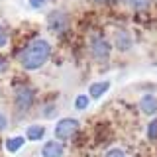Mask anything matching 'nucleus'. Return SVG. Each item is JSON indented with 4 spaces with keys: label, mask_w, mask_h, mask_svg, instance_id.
Returning a JSON list of instances; mask_svg holds the SVG:
<instances>
[{
    "label": "nucleus",
    "mask_w": 157,
    "mask_h": 157,
    "mask_svg": "<svg viewBox=\"0 0 157 157\" xmlns=\"http://www.w3.org/2000/svg\"><path fill=\"white\" fill-rule=\"evenodd\" d=\"M78 128H81V122H78L77 118H63V120H59L55 124V130H53L55 140L63 144V141H67L69 137H73L77 134Z\"/></svg>",
    "instance_id": "nucleus-2"
},
{
    "label": "nucleus",
    "mask_w": 157,
    "mask_h": 157,
    "mask_svg": "<svg viewBox=\"0 0 157 157\" xmlns=\"http://www.w3.org/2000/svg\"><path fill=\"white\" fill-rule=\"evenodd\" d=\"M140 108L145 116H155L157 114V96L155 94H144L140 100Z\"/></svg>",
    "instance_id": "nucleus-8"
},
{
    "label": "nucleus",
    "mask_w": 157,
    "mask_h": 157,
    "mask_svg": "<svg viewBox=\"0 0 157 157\" xmlns=\"http://www.w3.org/2000/svg\"><path fill=\"white\" fill-rule=\"evenodd\" d=\"M6 128H8V118H6V114H2V112H0V132L6 130Z\"/></svg>",
    "instance_id": "nucleus-17"
},
{
    "label": "nucleus",
    "mask_w": 157,
    "mask_h": 157,
    "mask_svg": "<svg viewBox=\"0 0 157 157\" xmlns=\"http://www.w3.org/2000/svg\"><path fill=\"white\" fill-rule=\"evenodd\" d=\"M114 45L118 51H130L132 47H134V39H132L130 32H124V29H120V32H116L114 36Z\"/></svg>",
    "instance_id": "nucleus-7"
},
{
    "label": "nucleus",
    "mask_w": 157,
    "mask_h": 157,
    "mask_svg": "<svg viewBox=\"0 0 157 157\" xmlns=\"http://www.w3.org/2000/svg\"><path fill=\"white\" fill-rule=\"evenodd\" d=\"M24 144H26V137H22V136L8 137L6 140V149L10 151V153H18V151L24 147Z\"/></svg>",
    "instance_id": "nucleus-11"
},
{
    "label": "nucleus",
    "mask_w": 157,
    "mask_h": 157,
    "mask_svg": "<svg viewBox=\"0 0 157 157\" xmlns=\"http://www.w3.org/2000/svg\"><path fill=\"white\" fill-rule=\"evenodd\" d=\"M88 104H90V98H88V94H78L75 98V108H77V110H86Z\"/></svg>",
    "instance_id": "nucleus-12"
},
{
    "label": "nucleus",
    "mask_w": 157,
    "mask_h": 157,
    "mask_svg": "<svg viewBox=\"0 0 157 157\" xmlns=\"http://www.w3.org/2000/svg\"><path fill=\"white\" fill-rule=\"evenodd\" d=\"M47 26H49L51 32H55V33L67 32L69 29V14L63 12V10H53V12H49Z\"/></svg>",
    "instance_id": "nucleus-5"
},
{
    "label": "nucleus",
    "mask_w": 157,
    "mask_h": 157,
    "mask_svg": "<svg viewBox=\"0 0 157 157\" xmlns=\"http://www.w3.org/2000/svg\"><path fill=\"white\" fill-rule=\"evenodd\" d=\"M6 43H8V32L4 26H0V49L6 47Z\"/></svg>",
    "instance_id": "nucleus-15"
},
{
    "label": "nucleus",
    "mask_w": 157,
    "mask_h": 157,
    "mask_svg": "<svg viewBox=\"0 0 157 157\" xmlns=\"http://www.w3.org/2000/svg\"><path fill=\"white\" fill-rule=\"evenodd\" d=\"M88 45H90V55L96 59V61H106L108 57H110V51H112V45L110 41L104 37V36H92L90 41H88Z\"/></svg>",
    "instance_id": "nucleus-3"
},
{
    "label": "nucleus",
    "mask_w": 157,
    "mask_h": 157,
    "mask_svg": "<svg viewBox=\"0 0 157 157\" xmlns=\"http://www.w3.org/2000/svg\"><path fill=\"white\" fill-rule=\"evenodd\" d=\"M110 88V81H98V82H92L90 86H88V98H94V100H98L104 92Z\"/></svg>",
    "instance_id": "nucleus-9"
},
{
    "label": "nucleus",
    "mask_w": 157,
    "mask_h": 157,
    "mask_svg": "<svg viewBox=\"0 0 157 157\" xmlns=\"http://www.w3.org/2000/svg\"><path fill=\"white\" fill-rule=\"evenodd\" d=\"M126 2L130 4L132 8H136V10H145V8H149L151 0H126Z\"/></svg>",
    "instance_id": "nucleus-14"
},
{
    "label": "nucleus",
    "mask_w": 157,
    "mask_h": 157,
    "mask_svg": "<svg viewBox=\"0 0 157 157\" xmlns=\"http://www.w3.org/2000/svg\"><path fill=\"white\" fill-rule=\"evenodd\" d=\"M49 55H51V43L47 39H33L26 47L20 51L18 61L26 71H37L47 63Z\"/></svg>",
    "instance_id": "nucleus-1"
},
{
    "label": "nucleus",
    "mask_w": 157,
    "mask_h": 157,
    "mask_svg": "<svg viewBox=\"0 0 157 157\" xmlns=\"http://www.w3.org/2000/svg\"><path fill=\"white\" fill-rule=\"evenodd\" d=\"M43 136H45V128L43 126L36 124L26 130V140H29V141H39V140H43Z\"/></svg>",
    "instance_id": "nucleus-10"
},
{
    "label": "nucleus",
    "mask_w": 157,
    "mask_h": 157,
    "mask_svg": "<svg viewBox=\"0 0 157 157\" xmlns=\"http://www.w3.org/2000/svg\"><path fill=\"white\" fill-rule=\"evenodd\" d=\"M8 71V61L4 57H0V75H2V73H6Z\"/></svg>",
    "instance_id": "nucleus-19"
},
{
    "label": "nucleus",
    "mask_w": 157,
    "mask_h": 157,
    "mask_svg": "<svg viewBox=\"0 0 157 157\" xmlns=\"http://www.w3.org/2000/svg\"><path fill=\"white\" fill-rule=\"evenodd\" d=\"M63 155H65V145L57 140L47 141L41 147V157H63Z\"/></svg>",
    "instance_id": "nucleus-6"
},
{
    "label": "nucleus",
    "mask_w": 157,
    "mask_h": 157,
    "mask_svg": "<svg viewBox=\"0 0 157 157\" xmlns=\"http://www.w3.org/2000/svg\"><path fill=\"white\" fill-rule=\"evenodd\" d=\"M33 104V90L29 86H18L14 90V106L20 112H28Z\"/></svg>",
    "instance_id": "nucleus-4"
},
{
    "label": "nucleus",
    "mask_w": 157,
    "mask_h": 157,
    "mask_svg": "<svg viewBox=\"0 0 157 157\" xmlns=\"http://www.w3.org/2000/svg\"><path fill=\"white\" fill-rule=\"evenodd\" d=\"M147 140L149 141H157V118L149 122V126H147Z\"/></svg>",
    "instance_id": "nucleus-13"
},
{
    "label": "nucleus",
    "mask_w": 157,
    "mask_h": 157,
    "mask_svg": "<svg viewBox=\"0 0 157 157\" xmlns=\"http://www.w3.org/2000/svg\"><path fill=\"white\" fill-rule=\"evenodd\" d=\"M92 2H96V4H102V2H106V0H92Z\"/></svg>",
    "instance_id": "nucleus-20"
},
{
    "label": "nucleus",
    "mask_w": 157,
    "mask_h": 157,
    "mask_svg": "<svg viewBox=\"0 0 157 157\" xmlns=\"http://www.w3.org/2000/svg\"><path fill=\"white\" fill-rule=\"evenodd\" d=\"M28 2H29L32 8H41L43 4H45V0H28Z\"/></svg>",
    "instance_id": "nucleus-18"
},
{
    "label": "nucleus",
    "mask_w": 157,
    "mask_h": 157,
    "mask_svg": "<svg viewBox=\"0 0 157 157\" xmlns=\"http://www.w3.org/2000/svg\"><path fill=\"white\" fill-rule=\"evenodd\" d=\"M104 157H126V153L122 149H118V147H114V149H110Z\"/></svg>",
    "instance_id": "nucleus-16"
}]
</instances>
